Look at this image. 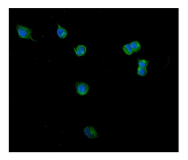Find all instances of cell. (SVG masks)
Masks as SVG:
<instances>
[{
	"label": "cell",
	"mask_w": 188,
	"mask_h": 160,
	"mask_svg": "<svg viewBox=\"0 0 188 160\" xmlns=\"http://www.w3.org/2000/svg\"><path fill=\"white\" fill-rule=\"evenodd\" d=\"M147 71L146 68H142L138 66V70H137V74L140 76L144 77L147 75Z\"/></svg>",
	"instance_id": "ba28073f"
},
{
	"label": "cell",
	"mask_w": 188,
	"mask_h": 160,
	"mask_svg": "<svg viewBox=\"0 0 188 160\" xmlns=\"http://www.w3.org/2000/svg\"><path fill=\"white\" fill-rule=\"evenodd\" d=\"M16 29H17V32L19 38L28 39H30L32 41L37 42V41L33 39L32 37V30L31 29L28 28V27H26L19 24L16 26Z\"/></svg>",
	"instance_id": "6da1fadb"
},
{
	"label": "cell",
	"mask_w": 188,
	"mask_h": 160,
	"mask_svg": "<svg viewBox=\"0 0 188 160\" xmlns=\"http://www.w3.org/2000/svg\"><path fill=\"white\" fill-rule=\"evenodd\" d=\"M75 89L77 93L80 95H84L87 93L89 90V87L87 84L83 82H76L75 84Z\"/></svg>",
	"instance_id": "7a4b0ae2"
},
{
	"label": "cell",
	"mask_w": 188,
	"mask_h": 160,
	"mask_svg": "<svg viewBox=\"0 0 188 160\" xmlns=\"http://www.w3.org/2000/svg\"><path fill=\"white\" fill-rule=\"evenodd\" d=\"M122 50L127 55L130 56L133 53V50L130 44H126L125 45H124L122 47Z\"/></svg>",
	"instance_id": "52a82bcc"
},
{
	"label": "cell",
	"mask_w": 188,
	"mask_h": 160,
	"mask_svg": "<svg viewBox=\"0 0 188 160\" xmlns=\"http://www.w3.org/2000/svg\"><path fill=\"white\" fill-rule=\"evenodd\" d=\"M130 45L133 50V52H138L141 49V45L138 42V41H133L130 43Z\"/></svg>",
	"instance_id": "8992f818"
},
{
	"label": "cell",
	"mask_w": 188,
	"mask_h": 160,
	"mask_svg": "<svg viewBox=\"0 0 188 160\" xmlns=\"http://www.w3.org/2000/svg\"><path fill=\"white\" fill-rule=\"evenodd\" d=\"M56 34L60 38H65L68 35V32L66 29L61 27L60 24H58V29L56 30Z\"/></svg>",
	"instance_id": "5b68a950"
},
{
	"label": "cell",
	"mask_w": 188,
	"mask_h": 160,
	"mask_svg": "<svg viewBox=\"0 0 188 160\" xmlns=\"http://www.w3.org/2000/svg\"><path fill=\"white\" fill-rule=\"evenodd\" d=\"M76 55L78 57L85 55L87 52V47L83 45H78L76 47H74Z\"/></svg>",
	"instance_id": "277c9868"
},
{
	"label": "cell",
	"mask_w": 188,
	"mask_h": 160,
	"mask_svg": "<svg viewBox=\"0 0 188 160\" xmlns=\"http://www.w3.org/2000/svg\"><path fill=\"white\" fill-rule=\"evenodd\" d=\"M138 66L142 67V68H146L147 67L148 64L149 63V62H147V60H139L138 59Z\"/></svg>",
	"instance_id": "9c48e42d"
},
{
	"label": "cell",
	"mask_w": 188,
	"mask_h": 160,
	"mask_svg": "<svg viewBox=\"0 0 188 160\" xmlns=\"http://www.w3.org/2000/svg\"><path fill=\"white\" fill-rule=\"evenodd\" d=\"M84 133L88 138H97L98 136L96 131L93 126L87 127L84 129Z\"/></svg>",
	"instance_id": "3957f363"
}]
</instances>
